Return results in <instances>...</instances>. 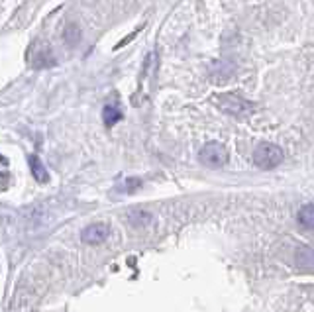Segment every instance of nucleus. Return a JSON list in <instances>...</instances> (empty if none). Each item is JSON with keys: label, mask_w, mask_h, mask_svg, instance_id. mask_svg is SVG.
I'll use <instances>...</instances> for the list:
<instances>
[{"label": "nucleus", "mask_w": 314, "mask_h": 312, "mask_svg": "<svg viewBox=\"0 0 314 312\" xmlns=\"http://www.w3.org/2000/svg\"><path fill=\"white\" fill-rule=\"evenodd\" d=\"M281 161H283V150L279 146H275V143L263 141L253 151V163L259 169H273Z\"/></svg>", "instance_id": "f257e3e1"}, {"label": "nucleus", "mask_w": 314, "mask_h": 312, "mask_svg": "<svg viewBox=\"0 0 314 312\" xmlns=\"http://www.w3.org/2000/svg\"><path fill=\"white\" fill-rule=\"evenodd\" d=\"M218 106L232 116H248L253 112V104L250 100L241 99L239 94H232V92L218 97Z\"/></svg>", "instance_id": "f03ea898"}, {"label": "nucleus", "mask_w": 314, "mask_h": 312, "mask_svg": "<svg viewBox=\"0 0 314 312\" xmlns=\"http://www.w3.org/2000/svg\"><path fill=\"white\" fill-rule=\"evenodd\" d=\"M199 159H201L202 165H206L210 169H218L228 159L226 148L222 143H218V141H208L201 150V153H199Z\"/></svg>", "instance_id": "7ed1b4c3"}, {"label": "nucleus", "mask_w": 314, "mask_h": 312, "mask_svg": "<svg viewBox=\"0 0 314 312\" xmlns=\"http://www.w3.org/2000/svg\"><path fill=\"white\" fill-rule=\"evenodd\" d=\"M110 236V228L102 222H96V224L87 226L83 232H81V239L88 244V246H96V244H102L106 237Z\"/></svg>", "instance_id": "20e7f679"}, {"label": "nucleus", "mask_w": 314, "mask_h": 312, "mask_svg": "<svg viewBox=\"0 0 314 312\" xmlns=\"http://www.w3.org/2000/svg\"><path fill=\"white\" fill-rule=\"evenodd\" d=\"M30 167H32V175L38 183H47L50 181V173L45 169V165L39 161V157H30Z\"/></svg>", "instance_id": "39448f33"}, {"label": "nucleus", "mask_w": 314, "mask_h": 312, "mask_svg": "<svg viewBox=\"0 0 314 312\" xmlns=\"http://www.w3.org/2000/svg\"><path fill=\"white\" fill-rule=\"evenodd\" d=\"M299 222H301V226H304L306 230H312L314 228V206L310 202L304 204L301 210H299Z\"/></svg>", "instance_id": "423d86ee"}, {"label": "nucleus", "mask_w": 314, "mask_h": 312, "mask_svg": "<svg viewBox=\"0 0 314 312\" xmlns=\"http://www.w3.org/2000/svg\"><path fill=\"white\" fill-rule=\"evenodd\" d=\"M128 222L132 226H148L151 222V214L150 212H143V210H136V212H130L128 214Z\"/></svg>", "instance_id": "0eeeda50"}, {"label": "nucleus", "mask_w": 314, "mask_h": 312, "mask_svg": "<svg viewBox=\"0 0 314 312\" xmlns=\"http://www.w3.org/2000/svg\"><path fill=\"white\" fill-rule=\"evenodd\" d=\"M102 118H104V124L112 126L122 118V112H120V108H118L116 104H108V106L104 108V112H102Z\"/></svg>", "instance_id": "6e6552de"}, {"label": "nucleus", "mask_w": 314, "mask_h": 312, "mask_svg": "<svg viewBox=\"0 0 314 312\" xmlns=\"http://www.w3.org/2000/svg\"><path fill=\"white\" fill-rule=\"evenodd\" d=\"M297 263L301 267H304L306 271H310V267H312V250L310 248H301L297 251Z\"/></svg>", "instance_id": "1a4fd4ad"}, {"label": "nucleus", "mask_w": 314, "mask_h": 312, "mask_svg": "<svg viewBox=\"0 0 314 312\" xmlns=\"http://www.w3.org/2000/svg\"><path fill=\"white\" fill-rule=\"evenodd\" d=\"M139 185H141V181H139V179H130V181H126L124 185L120 187V190H122V193H132V190H136Z\"/></svg>", "instance_id": "9d476101"}, {"label": "nucleus", "mask_w": 314, "mask_h": 312, "mask_svg": "<svg viewBox=\"0 0 314 312\" xmlns=\"http://www.w3.org/2000/svg\"><path fill=\"white\" fill-rule=\"evenodd\" d=\"M8 179H10V177L6 175V173H4V175L0 173V187H6V185H8Z\"/></svg>", "instance_id": "9b49d317"}, {"label": "nucleus", "mask_w": 314, "mask_h": 312, "mask_svg": "<svg viewBox=\"0 0 314 312\" xmlns=\"http://www.w3.org/2000/svg\"><path fill=\"white\" fill-rule=\"evenodd\" d=\"M4 165H6V159H4L2 155H0V167H4Z\"/></svg>", "instance_id": "f8f14e48"}]
</instances>
